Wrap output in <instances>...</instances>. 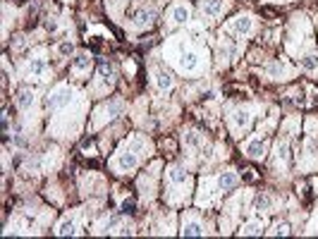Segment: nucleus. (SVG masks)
Masks as SVG:
<instances>
[{"label":"nucleus","instance_id":"nucleus-1","mask_svg":"<svg viewBox=\"0 0 318 239\" xmlns=\"http://www.w3.org/2000/svg\"><path fill=\"white\" fill-rule=\"evenodd\" d=\"M72 98H74L72 86H69V84H60V86H55V89L50 91L48 108L50 110H60V108H65V105H69V103H72Z\"/></svg>","mask_w":318,"mask_h":239},{"label":"nucleus","instance_id":"nucleus-2","mask_svg":"<svg viewBox=\"0 0 318 239\" xmlns=\"http://www.w3.org/2000/svg\"><path fill=\"white\" fill-rule=\"evenodd\" d=\"M177 69L184 72V75H194L201 69V55L199 50H182L180 58H177Z\"/></svg>","mask_w":318,"mask_h":239},{"label":"nucleus","instance_id":"nucleus-3","mask_svg":"<svg viewBox=\"0 0 318 239\" xmlns=\"http://www.w3.org/2000/svg\"><path fill=\"white\" fill-rule=\"evenodd\" d=\"M115 170L118 172H127V170H134L139 165V156H137V151L134 149H120V153H118V158H115Z\"/></svg>","mask_w":318,"mask_h":239},{"label":"nucleus","instance_id":"nucleus-4","mask_svg":"<svg viewBox=\"0 0 318 239\" xmlns=\"http://www.w3.org/2000/svg\"><path fill=\"white\" fill-rule=\"evenodd\" d=\"M180 234L182 237H201V234H203V223H201L196 215L187 213V215H184V223H182Z\"/></svg>","mask_w":318,"mask_h":239},{"label":"nucleus","instance_id":"nucleus-5","mask_svg":"<svg viewBox=\"0 0 318 239\" xmlns=\"http://www.w3.org/2000/svg\"><path fill=\"white\" fill-rule=\"evenodd\" d=\"M230 31H235L237 36H247L251 34V29H254V20H251V14H239L235 20L228 24Z\"/></svg>","mask_w":318,"mask_h":239},{"label":"nucleus","instance_id":"nucleus-6","mask_svg":"<svg viewBox=\"0 0 318 239\" xmlns=\"http://www.w3.org/2000/svg\"><path fill=\"white\" fill-rule=\"evenodd\" d=\"M48 75V62L43 60V58H31L27 62V77L29 79H43V77Z\"/></svg>","mask_w":318,"mask_h":239},{"label":"nucleus","instance_id":"nucleus-7","mask_svg":"<svg viewBox=\"0 0 318 239\" xmlns=\"http://www.w3.org/2000/svg\"><path fill=\"white\" fill-rule=\"evenodd\" d=\"M249 124H251V113L247 108H244V110H235V113H232V130H235L237 134L247 132V130H249Z\"/></svg>","mask_w":318,"mask_h":239},{"label":"nucleus","instance_id":"nucleus-8","mask_svg":"<svg viewBox=\"0 0 318 239\" xmlns=\"http://www.w3.org/2000/svg\"><path fill=\"white\" fill-rule=\"evenodd\" d=\"M120 113H122V101H110L108 105H103V108L98 110L101 117H96V124H103L105 120H113V117H118Z\"/></svg>","mask_w":318,"mask_h":239},{"label":"nucleus","instance_id":"nucleus-9","mask_svg":"<svg viewBox=\"0 0 318 239\" xmlns=\"http://www.w3.org/2000/svg\"><path fill=\"white\" fill-rule=\"evenodd\" d=\"M132 22L139 29H151L156 24V12L153 10H139V12L132 14Z\"/></svg>","mask_w":318,"mask_h":239},{"label":"nucleus","instance_id":"nucleus-10","mask_svg":"<svg viewBox=\"0 0 318 239\" xmlns=\"http://www.w3.org/2000/svg\"><path fill=\"white\" fill-rule=\"evenodd\" d=\"M199 10H201V14H206V17H218V14H222V10H225V3H222V0H201Z\"/></svg>","mask_w":318,"mask_h":239},{"label":"nucleus","instance_id":"nucleus-11","mask_svg":"<svg viewBox=\"0 0 318 239\" xmlns=\"http://www.w3.org/2000/svg\"><path fill=\"white\" fill-rule=\"evenodd\" d=\"M91 65H93V58L89 53H79L74 55V62H72V69L77 75H89L91 72Z\"/></svg>","mask_w":318,"mask_h":239},{"label":"nucleus","instance_id":"nucleus-12","mask_svg":"<svg viewBox=\"0 0 318 239\" xmlns=\"http://www.w3.org/2000/svg\"><path fill=\"white\" fill-rule=\"evenodd\" d=\"M292 72L290 67H287V62L285 60H275V62H270L268 65V77L270 79H287Z\"/></svg>","mask_w":318,"mask_h":239},{"label":"nucleus","instance_id":"nucleus-13","mask_svg":"<svg viewBox=\"0 0 318 239\" xmlns=\"http://www.w3.org/2000/svg\"><path fill=\"white\" fill-rule=\"evenodd\" d=\"M237 187V175L232 170H225V172H220L218 175V191H232Z\"/></svg>","mask_w":318,"mask_h":239},{"label":"nucleus","instance_id":"nucleus-14","mask_svg":"<svg viewBox=\"0 0 318 239\" xmlns=\"http://www.w3.org/2000/svg\"><path fill=\"white\" fill-rule=\"evenodd\" d=\"M189 14H192L189 5L187 3H180V5H175L173 10H170V22H173V24H184V22L189 20Z\"/></svg>","mask_w":318,"mask_h":239},{"label":"nucleus","instance_id":"nucleus-15","mask_svg":"<svg viewBox=\"0 0 318 239\" xmlns=\"http://www.w3.org/2000/svg\"><path fill=\"white\" fill-rule=\"evenodd\" d=\"M167 182L173 187H184L189 182V175L182 170V168H170V170H167Z\"/></svg>","mask_w":318,"mask_h":239},{"label":"nucleus","instance_id":"nucleus-16","mask_svg":"<svg viewBox=\"0 0 318 239\" xmlns=\"http://www.w3.org/2000/svg\"><path fill=\"white\" fill-rule=\"evenodd\" d=\"M247 156L254 158V160H261L266 156V141L263 139H254V141L247 146Z\"/></svg>","mask_w":318,"mask_h":239},{"label":"nucleus","instance_id":"nucleus-17","mask_svg":"<svg viewBox=\"0 0 318 239\" xmlns=\"http://www.w3.org/2000/svg\"><path fill=\"white\" fill-rule=\"evenodd\" d=\"M58 234H74L77 232V215H67V218L63 220V223H60V225H58V230H55Z\"/></svg>","mask_w":318,"mask_h":239},{"label":"nucleus","instance_id":"nucleus-18","mask_svg":"<svg viewBox=\"0 0 318 239\" xmlns=\"http://www.w3.org/2000/svg\"><path fill=\"white\" fill-rule=\"evenodd\" d=\"M98 82L101 84H108V86H110L113 84V65L110 62H101V65H98Z\"/></svg>","mask_w":318,"mask_h":239},{"label":"nucleus","instance_id":"nucleus-19","mask_svg":"<svg viewBox=\"0 0 318 239\" xmlns=\"http://www.w3.org/2000/svg\"><path fill=\"white\" fill-rule=\"evenodd\" d=\"M31 103H34V94H31L29 89H22L20 94H17V105H20L22 110L31 108Z\"/></svg>","mask_w":318,"mask_h":239},{"label":"nucleus","instance_id":"nucleus-20","mask_svg":"<svg viewBox=\"0 0 318 239\" xmlns=\"http://www.w3.org/2000/svg\"><path fill=\"white\" fill-rule=\"evenodd\" d=\"M156 82H158V89H160V91H167V89H173V77L167 75L165 69H160L158 75H156Z\"/></svg>","mask_w":318,"mask_h":239},{"label":"nucleus","instance_id":"nucleus-21","mask_svg":"<svg viewBox=\"0 0 318 239\" xmlns=\"http://www.w3.org/2000/svg\"><path fill=\"white\" fill-rule=\"evenodd\" d=\"M302 67L309 69V72H316V69H318V53L304 55V58H302Z\"/></svg>","mask_w":318,"mask_h":239},{"label":"nucleus","instance_id":"nucleus-22","mask_svg":"<svg viewBox=\"0 0 318 239\" xmlns=\"http://www.w3.org/2000/svg\"><path fill=\"white\" fill-rule=\"evenodd\" d=\"M261 230H263V223L261 220H254V223H247L239 230V234H261Z\"/></svg>","mask_w":318,"mask_h":239},{"label":"nucleus","instance_id":"nucleus-23","mask_svg":"<svg viewBox=\"0 0 318 239\" xmlns=\"http://www.w3.org/2000/svg\"><path fill=\"white\" fill-rule=\"evenodd\" d=\"M270 206H273V201H270V196H268V194H261V196H258V198H256V211H258V213H268L270 211Z\"/></svg>","mask_w":318,"mask_h":239},{"label":"nucleus","instance_id":"nucleus-24","mask_svg":"<svg viewBox=\"0 0 318 239\" xmlns=\"http://www.w3.org/2000/svg\"><path fill=\"white\" fill-rule=\"evenodd\" d=\"M82 153H84V156H96V146H93V139H84V141H82Z\"/></svg>","mask_w":318,"mask_h":239},{"label":"nucleus","instance_id":"nucleus-25","mask_svg":"<svg viewBox=\"0 0 318 239\" xmlns=\"http://www.w3.org/2000/svg\"><path fill=\"white\" fill-rule=\"evenodd\" d=\"M273 234H290V225H287V223H277Z\"/></svg>","mask_w":318,"mask_h":239},{"label":"nucleus","instance_id":"nucleus-26","mask_svg":"<svg viewBox=\"0 0 318 239\" xmlns=\"http://www.w3.org/2000/svg\"><path fill=\"white\" fill-rule=\"evenodd\" d=\"M134 208H137L134 198H127V201H122V211H125V213H134Z\"/></svg>","mask_w":318,"mask_h":239},{"label":"nucleus","instance_id":"nucleus-27","mask_svg":"<svg viewBox=\"0 0 318 239\" xmlns=\"http://www.w3.org/2000/svg\"><path fill=\"white\" fill-rule=\"evenodd\" d=\"M242 177L247 179V182H254V179L258 177V175H256V170H251V168H247V170L242 172Z\"/></svg>","mask_w":318,"mask_h":239},{"label":"nucleus","instance_id":"nucleus-28","mask_svg":"<svg viewBox=\"0 0 318 239\" xmlns=\"http://www.w3.org/2000/svg\"><path fill=\"white\" fill-rule=\"evenodd\" d=\"M58 50H60L63 55H69L74 48H72V43H69V41H65V43H60V48H58Z\"/></svg>","mask_w":318,"mask_h":239},{"label":"nucleus","instance_id":"nucleus-29","mask_svg":"<svg viewBox=\"0 0 318 239\" xmlns=\"http://www.w3.org/2000/svg\"><path fill=\"white\" fill-rule=\"evenodd\" d=\"M24 43H27V41H24V36H14L12 48H14V50H22V48H24Z\"/></svg>","mask_w":318,"mask_h":239}]
</instances>
